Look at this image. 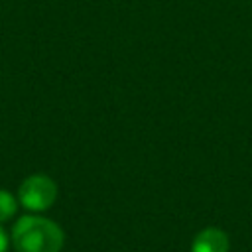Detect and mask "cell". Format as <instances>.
Here are the masks:
<instances>
[{"mask_svg": "<svg viewBox=\"0 0 252 252\" xmlns=\"http://www.w3.org/2000/svg\"><path fill=\"white\" fill-rule=\"evenodd\" d=\"M12 244L16 252H61L63 228L45 217L24 215L12 226Z\"/></svg>", "mask_w": 252, "mask_h": 252, "instance_id": "6da1fadb", "label": "cell"}, {"mask_svg": "<svg viewBox=\"0 0 252 252\" xmlns=\"http://www.w3.org/2000/svg\"><path fill=\"white\" fill-rule=\"evenodd\" d=\"M57 199V183L45 173H33L26 177L18 189V203L32 211L41 213L47 211Z\"/></svg>", "mask_w": 252, "mask_h": 252, "instance_id": "7a4b0ae2", "label": "cell"}, {"mask_svg": "<svg viewBox=\"0 0 252 252\" xmlns=\"http://www.w3.org/2000/svg\"><path fill=\"white\" fill-rule=\"evenodd\" d=\"M191 252H228V236L217 226H207L195 234Z\"/></svg>", "mask_w": 252, "mask_h": 252, "instance_id": "3957f363", "label": "cell"}, {"mask_svg": "<svg viewBox=\"0 0 252 252\" xmlns=\"http://www.w3.org/2000/svg\"><path fill=\"white\" fill-rule=\"evenodd\" d=\"M18 211V199L8 193L6 189H0V224L10 220Z\"/></svg>", "mask_w": 252, "mask_h": 252, "instance_id": "277c9868", "label": "cell"}, {"mask_svg": "<svg viewBox=\"0 0 252 252\" xmlns=\"http://www.w3.org/2000/svg\"><path fill=\"white\" fill-rule=\"evenodd\" d=\"M0 252H8V234L0 224Z\"/></svg>", "mask_w": 252, "mask_h": 252, "instance_id": "5b68a950", "label": "cell"}]
</instances>
